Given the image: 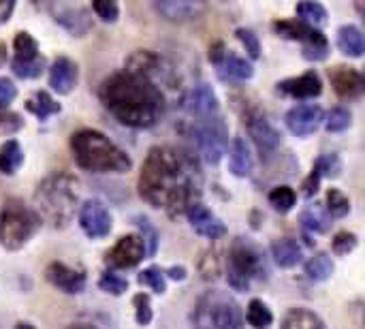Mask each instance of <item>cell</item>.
Returning a JSON list of instances; mask_svg holds the SVG:
<instances>
[{
    "label": "cell",
    "instance_id": "6da1fadb",
    "mask_svg": "<svg viewBox=\"0 0 365 329\" xmlns=\"http://www.w3.org/2000/svg\"><path fill=\"white\" fill-rule=\"evenodd\" d=\"M139 193L150 206L171 216L184 214L201 195L199 167L182 150L152 148L139 176Z\"/></svg>",
    "mask_w": 365,
    "mask_h": 329
},
{
    "label": "cell",
    "instance_id": "7a4b0ae2",
    "mask_svg": "<svg viewBox=\"0 0 365 329\" xmlns=\"http://www.w3.org/2000/svg\"><path fill=\"white\" fill-rule=\"evenodd\" d=\"M98 96L109 113L133 128H148L156 124L165 107L158 86L130 71L109 75L101 83Z\"/></svg>",
    "mask_w": 365,
    "mask_h": 329
},
{
    "label": "cell",
    "instance_id": "3957f363",
    "mask_svg": "<svg viewBox=\"0 0 365 329\" xmlns=\"http://www.w3.org/2000/svg\"><path fill=\"white\" fill-rule=\"evenodd\" d=\"M71 150L75 163L92 173H124L133 167V161L109 137L98 131L83 128L73 133Z\"/></svg>",
    "mask_w": 365,
    "mask_h": 329
},
{
    "label": "cell",
    "instance_id": "277c9868",
    "mask_svg": "<svg viewBox=\"0 0 365 329\" xmlns=\"http://www.w3.org/2000/svg\"><path fill=\"white\" fill-rule=\"evenodd\" d=\"M77 199H79L77 180L66 173H56L45 178L34 193L36 210L51 227H66L73 221Z\"/></svg>",
    "mask_w": 365,
    "mask_h": 329
},
{
    "label": "cell",
    "instance_id": "5b68a950",
    "mask_svg": "<svg viewBox=\"0 0 365 329\" xmlns=\"http://www.w3.org/2000/svg\"><path fill=\"white\" fill-rule=\"evenodd\" d=\"M195 329H242V313L237 302L225 291H207L197 302Z\"/></svg>",
    "mask_w": 365,
    "mask_h": 329
},
{
    "label": "cell",
    "instance_id": "8992f818",
    "mask_svg": "<svg viewBox=\"0 0 365 329\" xmlns=\"http://www.w3.org/2000/svg\"><path fill=\"white\" fill-rule=\"evenodd\" d=\"M38 229V218L21 201L9 199L0 212V244L6 250H19Z\"/></svg>",
    "mask_w": 365,
    "mask_h": 329
},
{
    "label": "cell",
    "instance_id": "52a82bcc",
    "mask_svg": "<svg viewBox=\"0 0 365 329\" xmlns=\"http://www.w3.org/2000/svg\"><path fill=\"white\" fill-rule=\"evenodd\" d=\"M265 272V261L257 246L237 238L229 250V285L235 291H248L250 283Z\"/></svg>",
    "mask_w": 365,
    "mask_h": 329
},
{
    "label": "cell",
    "instance_id": "ba28073f",
    "mask_svg": "<svg viewBox=\"0 0 365 329\" xmlns=\"http://www.w3.org/2000/svg\"><path fill=\"white\" fill-rule=\"evenodd\" d=\"M274 30L280 36H284V39L304 43V58L306 60L321 62L329 54V41H327V36L319 28H312V26L304 24L302 19H282V21H276L274 24Z\"/></svg>",
    "mask_w": 365,
    "mask_h": 329
},
{
    "label": "cell",
    "instance_id": "9c48e42d",
    "mask_svg": "<svg viewBox=\"0 0 365 329\" xmlns=\"http://www.w3.org/2000/svg\"><path fill=\"white\" fill-rule=\"evenodd\" d=\"M192 141H195L201 158L210 165H216L227 154L229 131L218 116L207 118V120H199V124L192 131Z\"/></svg>",
    "mask_w": 365,
    "mask_h": 329
},
{
    "label": "cell",
    "instance_id": "30bf717a",
    "mask_svg": "<svg viewBox=\"0 0 365 329\" xmlns=\"http://www.w3.org/2000/svg\"><path fill=\"white\" fill-rule=\"evenodd\" d=\"M145 259V244L139 236H124L118 240V244L107 253L105 261L115 270H128L135 268L139 261Z\"/></svg>",
    "mask_w": 365,
    "mask_h": 329
},
{
    "label": "cell",
    "instance_id": "8fae6325",
    "mask_svg": "<svg viewBox=\"0 0 365 329\" xmlns=\"http://www.w3.org/2000/svg\"><path fill=\"white\" fill-rule=\"evenodd\" d=\"M79 225L83 229V233L92 240H98V238H105L109 236L111 231V214L109 210L92 199V201H86L79 210Z\"/></svg>",
    "mask_w": 365,
    "mask_h": 329
},
{
    "label": "cell",
    "instance_id": "7c38bea8",
    "mask_svg": "<svg viewBox=\"0 0 365 329\" xmlns=\"http://www.w3.org/2000/svg\"><path fill=\"white\" fill-rule=\"evenodd\" d=\"M323 118H325L323 107L314 103H304V105H295L287 113V126L293 135L306 137V135H312L321 126Z\"/></svg>",
    "mask_w": 365,
    "mask_h": 329
},
{
    "label": "cell",
    "instance_id": "4fadbf2b",
    "mask_svg": "<svg viewBox=\"0 0 365 329\" xmlns=\"http://www.w3.org/2000/svg\"><path fill=\"white\" fill-rule=\"evenodd\" d=\"M248 133L252 137V141L257 143L261 156H272L278 146L282 143V137L280 133L274 128V124L263 116V113H252L248 116Z\"/></svg>",
    "mask_w": 365,
    "mask_h": 329
},
{
    "label": "cell",
    "instance_id": "5bb4252c",
    "mask_svg": "<svg viewBox=\"0 0 365 329\" xmlns=\"http://www.w3.org/2000/svg\"><path fill=\"white\" fill-rule=\"evenodd\" d=\"M184 107L188 109L190 116H197V118H201V120H207V118L218 116V109H220L218 96H216V92L212 90V86H207V83L195 86V88L186 94Z\"/></svg>",
    "mask_w": 365,
    "mask_h": 329
},
{
    "label": "cell",
    "instance_id": "9a60e30c",
    "mask_svg": "<svg viewBox=\"0 0 365 329\" xmlns=\"http://www.w3.org/2000/svg\"><path fill=\"white\" fill-rule=\"evenodd\" d=\"M186 214H188V221H190V225H192V229L199 233V236H203V238H207V240H218V238H222L225 233H227V227H225V223L216 216V214H212L203 203H195V206H190L188 210H186Z\"/></svg>",
    "mask_w": 365,
    "mask_h": 329
},
{
    "label": "cell",
    "instance_id": "2e32d148",
    "mask_svg": "<svg viewBox=\"0 0 365 329\" xmlns=\"http://www.w3.org/2000/svg\"><path fill=\"white\" fill-rule=\"evenodd\" d=\"M45 276H47V280L56 289H60V291H64L68 295H77V293H81L86 289V276H83V272L73 270V268H68L64 263H51L45 270Z\"/></svg>",
    "mask_w": 365,
    "mask_h": 329
},
{
    "label": "cell",
    "instance_id": "e0dca14e",
    "mask_svg": "<svg viewBox=\"0 0 365 329\" xmlns=\"http://www.w3.org/2000/svg\"><path fill=\"white\" fill-rule=\"evenodd\" d=\"M278 90L291 98H314L323 92V81L319 77V73L308 71L299 77L293 79H284L278 83Z\"/></svg>",
    "mask_w": 365,
    "mask_h": 329
},
{
    "label": "cell",
    "instance_id": "ac0fdd59",
    "mask_svg": "<svg viewBox=\"0 0 365 329\" xmlns=\"http://www.w3.org/2000/svg\"><path fill=\"white\" fill-rule=\"evenodd\" d=\"M329 79L334 90L342 98H357L364 92V75L351 66H336L329 71Z\"/></svg>",
    "mask_w": 365,
    "mask_h": 329
},
{
    "label": "cell",
    "instance_id": "d6986e66",
    "mask_svg": "<svg viewBox=\"0 0 365 329\" xmlns=\"http://www.w3.org/2000/svg\"><path fill=\"white\" fill-rule=\"evenodd\" d=\"M56 21L62 24L68 32L83 36L92 28V17L86 6H71V4H58L56 9Z\"/></svg>",
    "mask_w": 365,
    "mask_h": 329
},
{
    "label": "cell",
    "instance_id": "ffe728a7",
    "mask_svg": "<svg viewBox=\"0 0 365 329\" xmlns=\"http://www.w3.org/2000/svg\"><path fill=\"white\" fill-rule=\"evenodd\" d=\"M156 13H160L169 21H188L203 13V2H188V0H160L154 2Z\"/></svg>",
    "mask_w": 365,
    "mask_h": 329
},
{
    "label": "cell",
    "instance_id": "44dd1931",
    "mask_svg": "<svg viewBox=\"0 0 365 329\" xmlns=\"http://www.w3.org/2000/svg\"><path fill=\"white\" fill-rule=\"evenodd\" d=\"M77 77H79V71H77V64L64 56H60L51 69H49V86L58 92V94H68L75 83H77Z\"/></svg>",
    "mask_w": 365,
    "mask_h": 329
},
{
    "label": "cell",
    "instance_id": "7402d4cb",
    "mask_svg": "<svg viewBox=\"0 0 365 329\" xmlns=\"http://www.w3.org/2000/svg\"><path fill=\"white\" fill-rule=\"evenodd\" d=\"M216 66H218V75L222 81H246L255 73L252 66L244 58L235 56L233 51H227Z\"/></svg>",
    "mask_w": 365,
    "mask_h": 329
},
{
    "label": "cell",
    "instance_id": "603a6c76",
    "mask_svg": "<svg viewBox=\"0 0 365 329\" xmlns=\"http://www.w3.org/2000/svg\"><path fill=\"white\" fill-rule=\"evenodd\" d=\"M338 47L342 49V54H346L351 58H361L365 51L364 32L353 24L342 26L338 30Z\"/></svg>",
    "mask_w": 365,
    "mask_h": 329
},
{
    "label": "cell",
    "instance_id": "cb8c5ba5",
    "mask_svg": "<svg viewBox=\"0 0 365 329\" xmlns=\"http://www.w3.org/2000/svg\"><path fill=\"white\" fill-rule=\"evenodd\" d=\"M272 255L280 268H293L302 261V246L291 238H282L272 244Z\"/></svg>",
    "mask_w": 365,
    "mask_h": 329
},
{
    "label": "cell",
    "instance_id": "d4e9b609",
    "mask_svg": "<svg viewBox=\"0 0 365 329\" xmlns=\"http://www.w3.org/2000/svg\"><path fill=\"white\" fill-rule=\"evenodd\" d=\"M231 171L237 178H246L252 173V154L242 137H235L231 146Z\"/></svg>",
    "mask_w": 365,
    "mask_h": 329
},
{
    "label": "cell",
    "instance_id": "484cf974",
    "mask_svg": "<svg viewBox=\"0 0 365 329\" xmlns=\"http://www.w3.org/2000/svg\"><path fill=\"white\" fill-rule=\"evenodd\" d=\"M26 109L32 111L38 120H45L53 113H60V105L45 92V90H38L34 92L28 101H26Z\"/></svg>",
    "mask_w": 365,
    "mask_h": 329
},
{
    "label": "cell",
    "instance_id": "4316f807",
    "mask_svg": "<svg viewBox=\"0 0 365 329\" xmlns=\"http://www.w3.org/2000/svg\"><path fill=\"white\" fill-rule=\"evenodd\" d=\"M24 163V152L15 139H9L6 143L0 146V173H15Z\"/></svg>",
    "mask_w": 365,
    "mask_h": 329
},
{
    "label": "cell",
    "instance_id": "83f0119b",
    "mask_svg": "<svg viewBox=\"0 0 365 329\" xmlns=\"http://www.w3.org/2000/svg\"><path fill=\"white\" fill-rule=\"evenodd\" d=\"M282 329H323V321L306 308H293L291 313H287Z\"/></svg>",
    "mask_w": 365,
    "mask_h": 329
},
{
    "label": "cell",
    "instance_id": "f1b7e54d",
    "mask_svg": "<svg viewBox=\"0 0 365 329\" xmlns=\"http://www.w3.org/2000/svg\"><path fill=\"white\" fill-rule=\"evenodd\" d=\"M306 274L310 280L314 283H323L334 274V261L327 253H319L314 255L308 263H306Z\"/></svg>",
    "mask_w": 365,
    "mask_h": 329
},
{
    "label": "cell",
    "instance_id": "f546056e",
    "mask_svg": "<svg viewBox=\"0 0 365 329\" xmlns=\"http://www.w3.org/2000/svg\"><path fill=\"white\" fill-rule=\"evenodd\" d=\"M13 47H15V58L13 60L30 62V60L38 58V43L28 32H17L15 41H13Z\"/></svg>",
    "mask_w": 365,
    "mask_h": 329
},
{
    "label": "cell",
    "instance_id": "4dcf8cb0",
    "mask_svg": "<svg viewBox=\"0 0 365 329\" xmlns=\"http://www.w3.org/2000/svg\"><path fill=\"white\" fill-rule=\"evenodd\" d=\"M295 11L302 17V21L312 26V28L323 26L327 21V9L321 2H299Z\"/></svg>",
    "mask_w": 365,
    "mask_h": 329
},
{
    "label": "cell",
    "instance_id": "1f68e13d",
    "mask_svg": "<svg viewBox=\"0 0 365 329\" xmlns=\"http://www.w3.org/2000/svg\"><path fill=\"white\" fill-rule=\"evenodd\" d=\"M246 319L248 323L255 329H267L274 323V315L272 310L261 302V300H252L248 304V313H246Z\"/></svg>",
    "mask_w": 365,
    "mask_h": 329
},
{
    "label": "cell",
    "instance_id": "d6a6232c",
    "mask_svg": "<svg viewBox=\"0 0 365 329\" xmlns=\"http://www.w3.org/2000/svg\"><path fill=\"white\" fill-rule=\"evenodd\" d=\"M269 203L274 206V210H278L280 214H287L293 210V206L297 203V195L291 186H276L269 193Z\"/></svg>",
    "mask_w": 365,
    "mask_h": 329
},
{
    "label": "cell",
    "instance_id": "836d02e7",
    "mask_svg": "<svg viewBox=\"0 0 365 329\" xmlns=\"http://www.w3.org/2000/svg\"><path fill=\"white\" fill-rule=\"evenodd\" d=\"M321 178H340L342 173V161L338 154H323L312 167Z\"/></svg>",
    "mask_w": 365,
    "mask_h": 329
},
{
    "label": "cell",
    "instance_id": "e575fe53",
    "mask_svg": "<svg viewBox=\"0 0 365 329\" xmlns=\"http://www.w3.org/2000/svg\"><path fill=\"white\" fill-rule=\"evenodd\" d=\"M302 225L310 233H325L329 229V218L323 214L321 208H310L302 214Z\"/></svg>",
    "mask_w": 365,
    "mask_h": 329
},
{
    "label": "cell",
    "instance_id": "d590c367",
    "mask_svg": "<svg viewBox=\"0 0 365 329\" xmlns=\"http://www.w3.org/2000/svg\"><path fill=\"white\" fill-rule=\"evenodd\" d=\"M11 69H13V73H15L17 77H21V79H34V77H38V75L43 73V69H45V58L38 56V58H34V60H30V62L13 60V62H11Z\"/></svg>",
    "mask_w": 365,
    "mask_h": 329
},
{
    "label": "cell",
    "instance_id": "8d00e7d4",
    "mask_svg": "<svg viewBox=\"0 0 365 329\" xmlns=\"http://www.w3.org/2000/svg\"><path fill=\"white\" fill-rule=\"evenodd\" d=\"M327 210H329L331 216L342 218V216H346V214L351 212V199H349L342 191L329 188V191H327Z\"/></svg>",
    "mask_w": 365,
    "mask_h": 329
},
{
    "label": "cell",
    "instance_id": "74e56055",
    "mask_svg": "<svg viewBox=\"0 0 365 329\" xmlns=\"http://www.w3.org/2000/svg\"><path fill=\"white\" fill-rule=\"evenodd\" d=\"M351 120H353V116L346 107H336L329 111V116L325 120V128L329 133H340V131H346L351 126Z\"/></svg>",
    "mask_w": 365,
    "mask_h": 329
},
{
    "label": "cell",
    "instance_id": "f35d334b",
    "mask_svg": "<svg viewBox=\"0 0 365 329\" xmlns=\"http://www.w3.org/2000/svg\"><path fill=\"white\" fill-rule=\"evenodd\" d=\"M139 283L145 285V287H150L152 291H156V293H160V295L167 291L165 272H160L158 268H148V270H143V272L139 274Z\"/></svg>",
    "mask_w": 365,
    "mask_h": 329
},
{
    "label": "cell",
    "instance_id": "ab89813d",
    "mask_svg": "<svg viewBox=\"0 0 365 329\" xmlns=\"http://www.w3.org/2000/svg\"><path fill=\"white\" fill-rule=\"evenodd\" d=\"M133 304H135V319H137V323H139L141 328L150 325V323H152V317H154L152 304H150V295L139 293V295H135Z\"/></svg>",
    "mask_w": 365,
    "mask_h": 329
},
{
    "label": "cell",
    "instance_id": "60d3db41",
    "mask_svg": "<svg viewBox=\"0 0 365 329\" xmlns=\"http://www.w3.org/2000/svg\"><path fill=\"white\" fill-rule=\"evenodd\" d=\"M98 287L105 291V293H111V295H122L126 289H128V280L120 278L118 274L113 272H105L98 280Z\"/></svg>",
    "mask_w": 365,
    "mask_h": 329
},
{
    "label": "cell",
    "instance_id": "b9f144b4",
    "mask_svg": "<svg viewBox=\"0 0 365 329\" xmlns=\"http://www.w3.org/2000/svg\"><path fill=\"white\" fill-rule=\"evenodd\" d=\"M135 221H137V225H139V229L143 233L141 240L145 244V257H152L156 253V248H158V236H156L154 227L150 225V221H145V218H135Z\"/></svg>",
    "mask_w": 365,
    "mask_h": 329
},
{
    "label": "cell",
    "instance_id": "7bdbcfd3",
    "mask_svg": "<svg viewBox=\"0 0 365 329\" xmlns=\"http://www.w3.org/2000/svg\"><path fill=\"white\" fill-rule=\"evenodd\" d=\"M357 236L355 233H349V231H340L336 238H334V242H331V248H334V253L336 255H349V253H353L355 248H357Z\"/></svg>",
    "mask_w": 365,
    "mask_h": 329
},
{
    "label": "cell",
    "instance_id": "ee69618b",
    "mask_svg": "<svg viewBox=\"0 0 365 329\" xmlns=\"http://www.w3.org/2000/svg\"><path fill=\"white\" fill-rule=\"evenodd\" d=\"M237 39L242 41V45L246 47V51H248V56L250 58H259L261 56V43H259V36L252 32V30H248V28H240L237 30Z\"/></svg>",
    "mask_w": 365,
    "mask_h": 329
},
{
    "label": "cell",
    "instance_id": "f6af8a7d",
    "mask_svg": "<svg viewBox=\"0 0 365 329\" xmlns=\"http://www.w3.org/2000/svg\"><path fill=\"white\" fill-rule=\"evenodd\" d=\"M92 11L103 19V21H115L118 15H120V9L113 0H98V2H92Z\"/></svg>",
    "mask_w": 365,
    "mask_h": 329
},
{
    "label": "cell",
    "instance_id": "bcb514c9",
    "mask_svg": "<svg viewBox=\"0 0 365 329\" xmlns=\"http://www.w3.org/2000/svg\"><path fill=\"white\" fill-rule=\"evenodd\" d=\"M21 118L13 111L0 109V135H13L21 128Z\"/></svg>",
    "mask_w": 365,
    "mask_h": 329
},
{
    "label": "cell",
    "instance_id": "7dc6e473",
    "mask_svg": "<svg viewBox=\"0 0 365 329\" xmlns=\"http://www.w3.org/2000/svg\"><path fill=\"white\" fill-rule=\"evenodd\" d=\"M17 96V88L11 79L0 77V109H4L13 98Z\"/></svg>",
    "mask_w": 365,
    "mask_h": 329
},
{
    "label": "cell",
    "instance_id": "c3c4849f",
    "mask_svg": "<svg viewBox=\"0 0 365 329\" xmlns=\"http://www.w3.org/2000/svg\"><path fill=\"white\" fill-rule=\"evenodd\" d=\"M319 184H321V176L312 169V173L306 178V182H304V195L306 197H312V195H317V191H319Z\"/></svg>",
    "mask_w": 365,
    "mask_h": 329
},
{
    "label": "cell",
    "instance_id": "681fc988",
    "mask_svg": "<svg viewBox=\"0 0 365 329\" xmlns=\"http://www.w3.org/2000/svg\"><path fill=\"white\" fill-rule=\"evenodd\" d=\"M227 54V49H225V45L222 43H216V45H212L210 47V60L214 62V64H218L220 60H222V56Z\"/></svg>",
    "mask_w": 365,
    "mask_h": 329
},
{
    "label": "cell",
    "instance_id": "f907efd6",
    "mask_svg": "<svg viewBox=\"0 0 365 329\" xmlns=\"http://www.w3.org/2000/svg\"><path fill=\"white\" fill-rule=\"evenodd\" d=\"M13 9H15V2H0V24H4L9 17H11V13H13Z\"/></svg>",
    "mask_w": 365,
    "mask_h": 329
},
{
    "label": "cell",
    "instance_id": "816d5d0a",
    "mask_svg": "<svg viewBox=\"0 0 365 329\" xmlns=\"http://www.w3.org/2000/svg\"><path fill=\"white\" fill-rule=\"evenodd\" d=\"M167 274H169L173 280H184V278H186V270H184L182 265H180V268H171Z\"/></svg>",
    "mask_w": 365,
    "mask_h": 329
},
{
    "label": "cell",
    "instance_id": "f5cc1de1",
    "mask_svg": "<svg viewBox=\"0 0 365 329\" xmlns=\"http://www.w3.org/2000/svg\"><path fill=\"white\" fill-rule=\"evenodd\" d=\"M17 329H34L32 325H28V323H17Z\"/></svg>",
    "mask_w": 365,
    "mask_h": 329
},
{
    "label": "cell",
    "instance_id": "db71d44e",
    "mask_svg": "<svg viewBox=\"0 0 365 329\" xmlns=\"http://www.w3.org/2000/svg\"><path fill=\"white\" fill-rule=\"evenodd\" d=\"M2 60H4V45H0V64H2Z\"/></svg>",
    "mask_w": 365,
    "mask_h": 329
},
{
    "label": "cell",
    "instance_id": "11a10c76",
    "mask_svg": "<svg viewBox=\"0 0 365 329\" xmlns=\"http://www.w3.org/2000/svg\"><path fill=\"white\" fill-rule=\"evenodd\" d=\"M68 329H94V328H90V325H73V328H68Z\"/></svg>",
    "mask_w": 365,
    "mask_h": 329
}]
</instances>
